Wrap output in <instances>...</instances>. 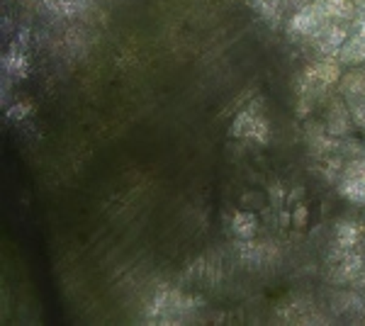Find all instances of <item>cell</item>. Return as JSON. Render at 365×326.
Segmentation results:
<instances>
[{"label":"cell","mask_w":365,"mask_h":326,"mask_svg":"<svg viewBox=\"0 0 365 326\" xmlns=\"http://www.w3.org/2000/svg\"><path fill=\"white\" fill-rule=\"evenodd\" d=\"M317 5L327 13V17L331 20H344V17H351L353 13V3L351 0H317Z\"/></svg>","instance_id":"cell-1"}]
</instances>
